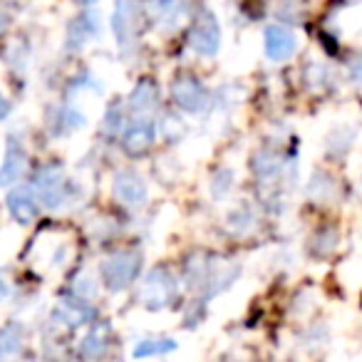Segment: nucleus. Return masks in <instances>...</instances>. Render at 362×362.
<instances>
[{"label": "nucleus", "mask_w": 362, "mask_h": 362, "mask_svg": "<svg viewBox=\"0 0 362 362\" xmlns=\"http://www.w3.org/2000/svg\"><path fill=\"white\" fill-rule=\"evenodd\" d=\"M139 273V256L134 251H119L112 253L105 263H102V281L107 283L110 291H122V288L132 286Z\"/></svg>", "instance_id": "f257e3e1"}, {"label": "nucleus", "mask_w": 362, "mask_h": 362, "mask_svg": "<svg viewBox=\"0 0 362 362\" xmlns=\"http://www.w3.org/2000/svg\"><path fill=\"white\" fill-rule=\"evenodd\" d=\"M174 296H176V281L164 268H154V271L144 278V283H141V288H139V300L144 303L146 308H151V310L169 305V303L174 300Z\"/></svg>", "instance_id": "f03ea898"}, {"label": "nucleus", "mask_w": 362, "mask_h": 362, "mask_svg": "<svg viewBox=\"0 0 362 362\" xmlns=\"http://www.w3.org/2000/svg\"><path fill=\"white\" fill-rule=\"evenodd\" d=\"M192 47L204 57H214L221 47V28L211 11H202L192 28Z\"/></svg>", "instance_id": "7ed1b4c3"}, {"label": "nucleus", "mask_w": 362, "mask_h": 362, "mask_svg": "<svg viewBox=\"0 0 362 362\" xmlns=\"http://www.w3.org/2000/svg\"><path fill=\"white\" fill-rule=\"evenodd\" d=\"M33 192H35L37 202H42L50 209H57V206H62L67 199V181L62 179V174L55 166H45V169L37 171Z\"/></svg>", "instance_id": "20e7f679"}, {"label": "nucleus", "mask_w": 362, "mask_h": 362, "mask_svg": "<svg viewBox=\"0 0 362 362\" xmlns=\"http://www.w3.org/2000/svg\"><path fill=\"white\" fill-rule=\"evenodd\" d=\"M171 95H174V102L181 107V110L192 112V115L206 110V105H209L206 87H204L202 82H199L197 77H192V75L176 77L174 85H171Z\"/></svg>", "instance_id": "39448f33"}, {"label": "nucleus", "mask_w": 362, "mask_h": 362, "mask_svg": "<svg viewBox=\"0 0 362 362\" xmlns=\"http://www.w3.org/2000/svg\"><path fill=\"white\" fill-rule=\"evenodd\" d=\"M115 197L119 199L124 206L136 209L146 202V184L134 171H119V174L115 176Z\"/></svg>", "instance_id": "423d86ee"}, {"label": "nucleus", "mask_w": 362, "mask_h": 362, "mask_svg": "<svg viewBox=\"0 0 362 362\" xmlns=\"http://www.w3.org/2000/svg\"><path fill=\"white\" fill-rule=\"evenodd\" d=\"M263 42H266L268 60H273V62L288 60V57H293V52H296V35L283 25H268L266 35H263Z\"/></svg>", "instance_id": "0eeeda50"}, {"label": "nucleus", "mask_w": 362, "mask_h": 362, "mask_svg": "<svg viewBox=\"0 0 362 362\" xmlns=\"http://www.w3.org/2000/svg\"><path fill=\"white\" fill-rule=\"evenodd\" d=\"M28 154L21 146V141H11L6 149V159L0 166V187H8V184H16L21 179V174L25 171Z\"/></svg>", "instance_id": "6e6552de"}, {"label": "nucleus", "mask_w": 362, "mask_h": 362, "mask_svg": "<svg viewBox=\"0 0 362 362\" xmlns=\"http://www.w3.org/2000/svg\"><path fill=\"white\" fill-rule=\"evenodd\" d=\"M8 211H11V216L21 226H30L37 216V202L33 199V194L28 189H16L8 197Z\"/></svg>", "instance_id": "1a4fd4ad"}, {"label": "nucleus", "mask_w": 362, "mask_h": 362, "mask_svg": "<svg viewBox=\"0 0 362 362\" xmlns=\"http://www.w3.org/2000/svg\"><path fill=\"white\" fill-rule=\"evenodd\" d=\"M55 317H60L65 325L77 327V325L90 322L92 317H95V310H92L85 300H80V298H62L55 310Z\"/></svg>", "instance_id": "9d476101"}, {"label": "nucleus", "mask_w": 362, "mask_h": 362, "mask_svg": "<svg viewBox=\"0 0 362 362\" xmlns=\"http://www.w3.org/2000/svg\"><path fill=\"white\" fill-rule=\"evenodd\" d=\"M154 144V127L146 122H136L134 127H129L124 134V149L132 156H141L151 149Z\"/></svg>", "instance_id": "9b49d317"}, {"label": "nucleus", "mask_w": 362, "mask_h": 362, "mask_svg": "<svg viewBox=\"0 0 362 362\" xmlns=\"http://www.w3.org/2000/svg\"><path fill=\"white\" fill-rule=\"evenodd\" d=\"M112 30H115L117 40L127 45L132 37V6L129 0H119V6L115 11V21H112Z\"/></svg>", "instance_id": "f8f14e48"}, {"label": "nucleus", "mask_w": 362, "mask_h": 362, "mask_svg": "<svg viewBox=\"0 0 362 362\" xmlns=\"http://www.w3.org/2000/svg\"><path fill=\"white\" fill-rule=\"evenodd\" d=\"M129 105L134 112H146L156 105V85L151 80H141L139 85L134 87L129 97Z\"/></svg>", "instance_id": "ddd939ff"}, {"label": "nucleus", "mask_w": 362, "mask_h": 362, "mask_svg": "<svg viewBox=\"0 0 362 362\" xmlns=\"http://www.w3.org/2000/svg\"><path fill=\"white\" fill-rule=\"evenodd\" d=\"M107 335H110V327L107 325H97L90 335L82 340L80 352L82 357H100L107 350Z\"/></svg>", "instance_id": "4468645a"}, {"label": "nucleus", "mask_w": 362, "mask_h": 362, "mask_svg": "<svg viewBox=\"0 0 362 362\" xmlns=\"http://www.w3.org/2000/svg\"><path fill=\"white\" fill-rule=\"evenodd\" d=\"M23 342V327L18 322H11L0 330V355H11L21 347Z\"/></svg>", "instance_id": "2eb2a0df"}, {"label": "nucleus", "mask_w": 362, "mask_h": 362, "mask_svg": "<svg viewBox=\"0 0 362 362\" xmlns=\"http://www.w3.org/2000/svg\"><path fill=\"white\" fill-rule=\"evenodd\" d=\"M176 350L174 340H141L139 345L132 350L134 357H149V355H166V352Z\"/></svg>", "instance_id": "dca6fc26"}, {"label": "nucleus", "mask_w": 362, "mask_h": 362, "mask_svg": "<svg viewBox=\"0 0 362 362\" xmlns=\"http://www.w3.org/2000/svg\"><path fill=\"white\" fill-rule=\"evenodd\" d=\"M253 169H256L261 176L273 174V171L278 169V161H276V156H273V154H268V151H261V154H258L256 159H253Z\"/></svg>", "instance_id": "f3484780"}, {"label": "nucleus", "mask_w": 362, "mask_h": 362, "mask_svg": "<svg viewBox=\"0 0 362 362\" xmlns=\"http://www.w3.org/2000/svg\"><path fill=\"white\" fill-rule=\"evenodd\" d=\"M350 77H352V82L362 85V55L350 62Z\"/></svg>", "instance_id": "a211bd4d"}, {"label": "nucleus", "mask_w": 362, "mask_h": 362, "mask_svg": "<svg viewBox=\"0 0 362 362\" xmlns=\"http://www.w3.org/2000/svg\"><path fill=\"white\" fill-rule=\"evenodd\" d=\"M151 8H156V11H169L171 6H174V0H149Z\"/></svg>", "instance_id": "6ab92c4d"}, {"label": "nucleus", "mask_w": 362, "mask_h": 362, "mask_svg": "<svg viewBox=\"0 0 362 362\" xmlns=\"http://www.w3.org/2000/svg\"><path fill=\"white\" fill-rule=\"evenodd\" d=\"M8 110H11V105H8L6 100H3V95H0V119L8 115Z\"/></svg>", "instance_id": "aec40b11"}, {"label": "nucleus", "mask_w": 362, "mask_h": 362, "mask_svg": "<svg viewBox=\"0 0 362 362\" xmlns=\"http://www.w3.org/2000/svg\"><path fill=\"white\" fill-rule=\"evenodd\" d=\"M6 23H8V18H6V13L0 11V33L6 30Z\"/></svg>", "instance_id": "412c9836"}, {"label": "nucleus", "mask_w": 362, "mask_h": 362, "mask_svg": "<svg viewBox=\"0 0 362 362\" xmlns=\"http://www.w3.org/2000/svg\"><path fill=\"white\" fill-rule=\"evenodd\" d=\"M6 293H8V288H6V283H3V278H0V298H6Z\"/></svg>", "instance_id": "4be33fe9"}]
</instances>
